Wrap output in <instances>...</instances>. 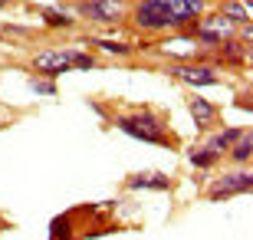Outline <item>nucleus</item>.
Returning a JSON list of instances; mask_svg holds the SVG:
<instances>
[{
	"label": "nucleus",
	"mask_w": 253,
	"mask_h": 240,
	"mask_svg": "<svg viewBox=\"0 0 253 240\" xmlns=\"http://www.w3.org/2000/svg\"><path fill=\"white\" fill-rule=\"evenodd\" d=\"M115 204H79L73 211H63L49 224V240H92L102 234L119 231V224H99L105 221Z\"/></svg>",
	"instance_id": "1"
},
{
	"label": "nucleus",
	"mask_w": 253,
	"mask_h": 240,
	"mask_svg": "<svg viewBox=\"0 0 253 240\" xmlns=\"http://www.w3.org/2000/svg\"><path fill=\"white\" fill-rule=\"evenodd\" d=\"M204 13V0H138L131 10V23L138 30L184 27Z\"/></svg>",
	"instance_id": "2"
},
{
	"label": "nucleus",
	"mask_w": 253,
	"mask_h": 240,
	"mask_svg": "<svg viewBox=\"0 0 253 240\" xmlns=\"http://www.w3.org/2000/svg\"><path fill=\"white\" fill-rule=\"evenodd\" d=\"M115 125L138 142H151V145H161V148H178V139H171L165 115L155 109H138V112H128V115H119Z\"/></svg>",
	"instance_id": "3"
},
{
	"label": "nucleus",
	"mask_w": 253,
	"mask_h": 240,
	"mask_svg": "<svg viewBox=\"0 0 253 240\" xmlns=\"http://www.w3.org/2000/svg\"><path fill=\"white\" fill-rule=\"evenodd\" d=\"M95 56L83 53V49H40L33 56V69L43 76H59L69 69H92Z\"/></svg>",
	"instance_id": "4"
},
{
	"label": "nucleus",
	"mask_w": 253,
	"mask_h": 240,
	"mask_svg": "<svg viewBox=\"0 0 253 240\" xmlns=\"http://www.w3.org/2000/svg\"><path fill=\"white\" fill-rule=\"evenodd\" d=\"M250 191H253V175L247 168H240V171H230V175L217 178L214 185H211V191H207V197H211V201H227V197L250 194Z\"/></svg>",
	"instance_id": "5"
},
{
	"label": "nucleus",
	"mask_w": 253,
	"mask_h": 240,
	"mask_svg": "<svg viewBox=\"0 0 253 240\" xmlns=\"http://www.w3.org/2000/svg\"><path fill=\"white\" fill-rule=\"evenodd\" d=\"M76 10L95 23H119L125 20V3L122 0H79Z\"/></svg>",
	"instance_id": "6"
},
{
	"label": "nucleus",
	"mask_w": 253,
	"mask_h": 240,
	"mask_svg": "<svg viewBox=\"0 0 253 240\" xmlns=\"http://www.w3.org/2000/svg\"><path fill=\"white\" fill-rule=\"evenodd\" d=\"M165 73L171 76V79H178V83H188V86H217L220 83V76H217V69H211V66H168Z\"/></svg>",
	"instance_id": "7"
},
{
	"label": "nucleus",
	"mask_w": 253,
	"mask_h": 240,
	"mask_svg": "<svg viewBox=\"0 0 253 240\" xmlns=\"http://www.w3.org/2000/svg\"><path fill=\"white\" fill-rule=\"evenodd\" d=\"M128 191H171V178L165 171H135L125 181Z\"/></svg>",
	"instance_id": "8"
},
{
	"label": "nucleus",
	"mask_w": 253,
	"mask_h": 240,
	"mask_svg": "<svg viewBox=\"0 0 253 240\" xmlns=\"http://www.w3.org/2000/svg\"><path fill=\"white\" fill-rule=\"evenodd\" d=\"M188 105H191V119H194V125H197L201 132H207V129L217 122V109H214L207 99H197V96H194Z\"/></svg>",
	"instance_id": "9"
},
{
	"label": "nucleus",
	"mask_w": 253,
	"mask_h": 240,
	"mask_svg": "<svg viewBox=\"0 0 253 240\" xmlns=\"http://www.w3.org/2000/svg\"><path fill=\"white\" fill-rule=\"evenodd\" d=\"M247 129H224V132H217V135H211V142H207V148H211V151H217V155H224V151H230V148L237 145V139H240V135H244Z\"/></svg>",
	"instance_id": "10"
},
{
	"label": "nucleus",
	"mask_w": 253,
	"mask_h": 240,
	"mask_svg": "<svg viewBox=\"0 0 253 240\" xmlns=\"http://www.w3.org/2000/svg\"><path fill=\"white\" fill-rule=\"evenodd\" d=\"M220 17H227L230 23H244L250 20V10H247L244 0H224V7H220Z\"/></svg>",
	"instance_id": "11"
},
{
	"label": "nucleus",
	"mask_w": 253,
	"mask_h": 240,
	"mask_svg": "<svg viewBox=\"0 0 253 240\" xmlns=\"http://www.w3.org/2000/svg\"><path fill=\"white\" fill-rule=\"evenodd\" d=\"M250 151H253V135H250V132H244V135L237 139V145L230 148V158H234L237 165L244 168V165H247V158H250Z\"/></svg>",
	"instance_id": "12"
},
{
	"label": "nucleus",
	"mask_w": 253,
	"mask_h": 240,
	"mask_svg": "<svg viewBox=\"0 0 253 240\" xmlns=\"http://www.w3.org/2000/svg\"><path fill=\"white\" fill-rule=\"evenodd\" d=\"M188 161H191L194 168H211L214 161H220V155H217V151H211V148L204 145V148H194V151L188 155Z\"/></svg>",
	"instance_id": "13"
},
{
	"label": "nucleus",
	"mask_w": 253,
	"mask_h": 240,
	"mask_svg": "<svg viewBox=\"0 0 253 240\" xmlns=\"http://www.w3.org/2000/svg\"><path fill=\"white\" fill-rule=\"evenodd\" d=\"M40 13H43V20L49 27H69V13H59V10H49V7H43Z\"/></svg>",
	"instance_id": "14"
},
{
	"label": "nucleus",
	"mask_w": 253,
	"mask_h": 240,
	"mask_svg": "<svg viewBox=\"0 0 253 240\" xmlns=\"http://www.w3.org/2000/svg\"><path fill=\"white\" fill-rule=\"evenodd\" d=\"M30 89L33 93H43V96H56V86L49 83V79H43V76H33L30 79Z\"/></svg>",
	"instance_id": "15"
},
{
	"label": "nucleus",
	"mask_w": 253,
	"mask_h": 240,
	"mask_svg": "<svg viewBox=\"0 0 253 240\" xmlns=\"http://www.w3.org/2000/svg\"><path fill=\"white\" fill-rule=\"evenodd\" d=\"M95 47H99V49H109V53H119V56H128L131 53V47L115 43V40H95Z\"/></svg>",
	"instance_id": "16"
},
{
	"label": "nucleus",
	"mask_w": 253,
	"mask_h": 240,
	"mask_svg": "<svg viewBox=\"0 0 253 240\" xmlns=\"http://www.w3.org/2000/svg\"><path fill=\"white\" fill-rule=\"evenodd\" d=\"M13 3H17V0H0V7H13Z\"/></svg>",
	"instance_id": "17"
},
{
	"label": "nucleus",
	"mask_w": 253,
	"mask_h": 240,
	"mask_svg": "<svg viewBox=\"0 0 253 240\" xmlns=\"http://www.w3.org/2000/svg\"><path fill=\"white\" fill-rule=\"evenodd\" d=\"M0 37H3V33H0Z\"/></svg>",
	"instance_id": "18"
}]
</instances>
